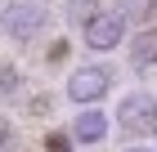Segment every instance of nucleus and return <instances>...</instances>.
<instances>
[{"label": "nucleus", "mask_w": 157, "mask_h": 152, "mask_svg": "<svg viewBox=\"0 0 157 152\" xmlns=\"http://www.w3.org/2000/svg\"><path fill=\"white\" fill-rule=\"evenodd\" d=\"M108 90H112V67H103V63L76 67L72 76H67V85H63V94H67L72 103H81V107H99Z\"/></svg>", "instance_id": "2"}, {"label": "nucleus", "mask_w": 157, "mask_h": 152, "mask_svg": "<svg viewBox=\"0 0 157 152\" xmlns=\"http://www.w3.org/2000/svg\"><path fill=\"white\" fill-rule=\"evenodd\" d=\"M117 125H126L130 134H148V130H157V98L148 90H135L121 98L117 107Z\"/></svg>", "instance_id": "3"}, {"label": "nucleus", "mask_w": 157, "mask_h": 152, "mask_svg": "<svg viewBox=\"0 0 157 152\" xmlns=\"http://www.w3.org/2000/svg\"><path fill=\"white\" fill-rule=\"evenodd\" d=\"M67 54H72V45H67V40H54V45H49V63H63Z\"/></svg>", "instance_id": "11"}, {"label": "nucleus", "mask_w": 157, "mask_h": 152, "mask_svg": "<svg viewBox=\"0 0 157 152\" xmlns=\"http://www.w3.org/2000/svg\"><path fill=\"white\" fill-rule=\"evenodd\" d=\"M108 130H112V121H108V112H103V107H81V112H76V121H72V143L94 148V143L108 139Z\"/></svg>", "instance_id": "5"}, {"label": "nucleus", "mask_w": 157, "mask_h": 152, "mask_svg": "<svg viewBox=\"0 0 157 152\" xmlns=\"http://www.w3.org/2000/svg\"><path fill=\"white\" fill-rule=\"evenodd\" d=\"M112 13H117L121 23H144V27H148V18L157 13V0H117Z\"/></svg>", "instance_id": "7"}, {"label": "nucleus", "mask_w": 157, "mask_h": 152, "mask_svg": "<svg viewBox=\"0 0 157 152\" xmlns=\"http://www.w3.org/2000/svg\"><path fill=\"white\" fill-rule=\"evenodd\" d=\"M126 152H153V148H144V143H130V148H126Z\"/></svg>", "instance_id": "12"}, {"label": "nucleus", "mask_w": 157, "mask_h": 152, "mask_svg": "<svg viewBox=\"0 0 157 152\" xmlns=\"http://www.w3.org/2000/svg\"><path fill=\"white\" fill-rule=\"evenodd\" d=\"M130 63L135 67H157V27H139L130 36Z\"/></svg>", "instance_id": "6"}, {"label": "nucleus", "mask_w": 157, "mask_h": 152, "mask_svg": "<svg viewBox=\"0 0 157 152\" xmlns=\"http://www.w3.org/2000/svg\"><path fill=\"white\" fill-rule=\"evenodd\" d=\"M45 23H49L45 0H9V5L0 9V32L9 36V40H18V45L36 40V36L45 32Z\"/></svg>", "instance_id": "1"}, {"label": "nucleus", "mask_w": 157, "mask_h": 152, "mask_svg": "<svg viewBox=\"0 0 157 152\" xmlns=\"http://www.w3.org/2000/svg\"><path fill=\"white\" fill-rule=\"evenodd\" d=\"M13 85H18V72H13V67H0V94H13Z\"/></svg>", "instance_id": "9"}, {"label": "nucleus", "mask_w": 157, "mask_h": 152, "mask_svg": "<svg viewBox=\"0 0 157 152\" xmlns=\"http://www.w3.org/2000/svg\"><path fill=\"white\" fill-rule=\"evenodd\" d=\"M81 36H85V45L94 49V54H108V49H117L121 40H126V23H121L112 9H99L94 18L81 27Z\"/></svg>", "instance_id": "4"}, {"label": "nucleus", "mask_w": 157, "mask_h": 152, "mask_svg": "<svg viewBox=\"0 0 157 152\" xmlns=\"http://www.w3.org/2000/svg\"><path fill=\"white\" fill-rule=\"evenodd\" d=\"M63 13H67L72 23H81V27H85V23L99 13V0H67V5H63Z\"/></svg>", "instance_id": "8"}, {"label": "nucleus", "mask_w": 157, "mask_h": 152, "mask_svg": "<svg viewBox=\"0 0 157 152\" xmlns=\"http://www.w3.org/2000/svg\"><path fill=\"white\" fill-rule=\"evenodd\" d=\"M45 148H49V152H72V139H67V134H49Z\"/></svg>", "instance_id": "10"}]
</instances>
